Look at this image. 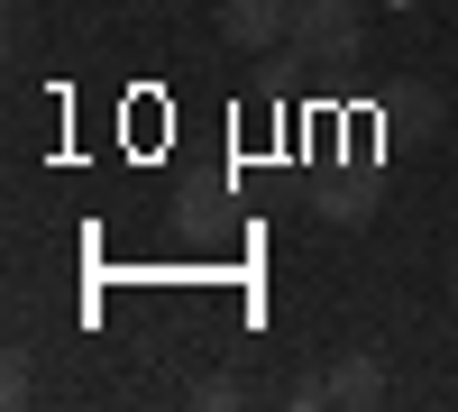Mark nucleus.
Masks as SVG:
<instances>
[{
  "label": "nucleus",
  "instance_id": "obj_1",
  "mask_svg": "<svg viewBox=\"0 0 458 412\" xmlns=\"http://www.w3.org/2000/svg\"><path fill=\"white\" fill-rule=\"evenodd\" d=\"M358 37H367V10H358V0H293L284 55H302V64H349Z\"/></svg>",
  "mask_w": 458,
  "mask_h": 412
},
{
  "label": "nucleus",
  "instance_id": "obj_2",
  "mask_svg": "<svg viewBox=\"0 0 458 412\" xmlns=\"http://www.w3.org/2000/svg\"><path fill=\"white\" fill-rule=\"evenodd\" d=\"M284 28H293V0H220V37L239 55H276Z\"/></svg>",
  "mask_w": 458,
  "mask_h": 412
},
{
  "label": "nucleus",
  "instance_id": "obj_3",
  "mask_svg": "<svg viewBox=\"0 0 458 412\" xmlns=\"http://www.w3.org/2000/svg\"><path fill=\"white\" fill-rule=\"evenodd\" d=\"M330 403H386V366H376L367 349H349L330 366Z\"/></svg>",
  "mask_w": 458,
  "mask_h": 412
},
{
  "label": "nucleus",
  "instance_id": "obj_4",
  "mask_svg": "<svg viewBox=\"0 0 458 412\" xmlns=\"http://www.w3.org/2000/svg\"><path fill=\"white\" fill-rule=\"evenodd\" d=\"M321 220H330V230H367V220H376V183H367V174L330 183V193H321Z\"/></svg>",
  "mask_w": 458,
  "mask_h": 412
},
{
  "label": "nucleus",
  "instance_id": "obj_5",
  "mask_svg": "<svg viewBox=\"0 0 458 412\" xmlns=\"http://www.w3.org/2000/svg\"><path fill=\"white\" fill-rule=\"evenodd\" d=\"M193 403H202V412H229V403H239V385H229V376H202Z\"/></svg>",
  "mask_w": 458,
  "mask_h": 412
}]
</instances>
